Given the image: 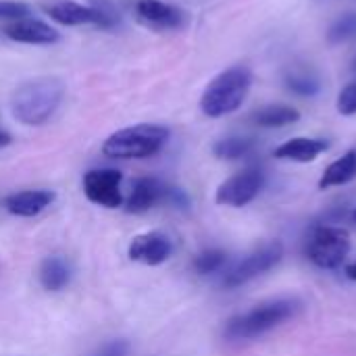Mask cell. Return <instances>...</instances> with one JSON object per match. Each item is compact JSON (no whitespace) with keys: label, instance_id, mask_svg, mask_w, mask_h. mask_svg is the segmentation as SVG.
I'll return each mask as SVG.
<instances>
[{"label":"cell","instance_id":"cell-11","mask_svg":"<svg viewBox=\"0 0 356 356\" xmlns=\"http://www.w3.org/2000/svg\"><path fill=\"white\" fill-rule=\"evenodd\" d=\"M2 33L13 42L35 44V46H48V44H54L60 40V33L52 25H48L40 19H29V17L4 25Z\"/></svg>","mask_w":356,"mask_h":356},{"label":"cell","instance_id":"cell-25","mask_svg":"<svg viewBox=\"0 0 356 356\" xmlns=\"http://www.w3.org/2000/svg\"><path fill=\"white\" fill-rule=\"evenodd\" d=\"M129 353V342H125V340H113V342H108V344H104L96 356H127Z\"/></svg>","mask_w":356,"mask_h":356},{"label":"cell","instance_id":"cell-6","mask_svg":"<svg viewBox=\"0 0 356 356\" xmlns=\"http://www.w3.org/2000/svg\"><path fill=\"white\" fill-rule=\"evenodd\" d=\"M284 259V244L280 240H271L267 244H263L261 248H257L254 252H250L248 257H244L240 263H236L223 277V288L227 290H236L248 282H252L254 277L271 271L273 267H277Z\"/></svg>","mask_w":356,"mask_h":356},{"label":"cell","instance_id":"cell-5","mask_svg":"<svg viewBox=\"0 0 356 356\" xmlns=\"http://www.w3.org/2000/svg\"><path fill=\"white\" fill-rule=\"evenodd\" d=\"M350 252V234L344 227L321 225L313 232L307 257L319 269H338Z\"/></svg>","mask_w":356,"mask_h":356},{"label":"cell","instance_id":"cell-13","mask_svg":"<svg viewBox=\"0 0 356 356\" xmlns=\"http://www.w3.org/2000/svg\"><path fill=\"white\" fill-rule=\"evenodd\" d=\"M56 194L50 190H23L4 198V209L15 217H35L54 202Z\"/></svg>","mask_w":356,"mask_h":356},{"label":"cell","instance_id":"cell-24","mask_svg":"<svg viewBox=\"0 0 356 356\" xmlns=\"http://www.w3.org/2000/svg\"><path fill=\"white\" fill-rule=\"evenodd\" d=\"M165 204L175 207L179 211H188L190 209V198L181 188L175 186H167V194H165Z\"/></svg>","mask_w":356,"mask_h":356},{"label":"cell","instance_id":"cell-3","mask_svg":"<svg viewBox=\"0 0 356 356\" xmlns=\"http://www.w3.org/2000/svg\"><path fill=\"white\" fill-rule=\"evenodd\" d=\"M171 131L156 123H138L111 134L102 144V154L108 159H148L159 154L169 142Z\"/></svg>","mask_w":356,"mask_h":356},{"label":"cell","instance_id":"cell-18","mask_svg":"<svg viewBox=\"0 0 356 356\" xmlns=\"http://www.w3.org/2000/svg\"><path fill=\"white\" fill-rule=\"evenodd\" d=\"M254 150V138L248 136H229L213 146V154L221 161H238Z\"/></svg>","mask_w":356,"mask_h":356},{"label":"cell","instance_id":"cell-4","mask_svg":"<svg viewBox=\"0 0 356 356\" xmlns=\"http://www.w3.org/2000/svg\"><path fill=\"white\" fill-rule=\"evenodd\" d=\"M298 311H300V302L296 298H277V300L257 305L248 313H242V315L229 319L225 325V336L229 340L259 338V336L280 327L288 319L296 317Z\"/></svg>","mask_w":356,"mask_h":356},{"label":"cell","instance_id":"cell-2","mask_svg":"<svg viewBox=\"0 0 356 356\" xmlns=\"http://www.w3.org/2000/svg\"><path fill=\"white\" fill-rule=\"evenodd\" d=\"M250 86H252V73L248 67L242 65L229 67L209 81L200 98V111L211 119L232 115L244 104Z\"/></svg>","mask_w":356,"mask_h":356},{"label":"cell","instance_id":"cell-29","mask_svg":"<svg viewBox=\"0 0 356 356\" xmlns=\"http://www.w3.org/2000/svg\"><path fill=\"white\" fill-rule=\"evenodd\" d=\"M353 217H355V221H356V211H355V213H353Z\"/></svg>","mask_w":356,"mask_h":356},{"label":"cell","instance_id":"cell-26","mask_svg":"<svg viewBox=\"0 0 356 356\" xmlns=\"http://www.w3.org/2000/svg\"><path fill=\"white\" fill-rule=\"evenodd\" d=\"M10 142H13V136H10V134H8L6 129H2V127H0V148L8 146Z\"/></svg>","mask_w":356,"mask_h":356},{"label":"cell","instance_id":"cell-22","mask_svg":"<svg viewBox=\"0 0 356 356\" xmlns=\"http://www.w3.org/2000/svg\"><path fill=\"white\" fill-rule=\"evenodd\" d=\"M336 108H338V113L344 115V117H353V115H356V79L340 90Z\"/></svg>","mask_w":356,"mask_h":356},{"label":"cell","instance_id":"cell-12","mask_svg":"<svg viewBox=\"0 0 356 356\" xmlns=\"http://www.w3.org/2000/svg\"><path fill=\"white\" fill-rule=\"evenodd\" d=\"M167 186L169 184L156 177H138L131 186V194L127 198L125 211L129 215H142L154 209L156 204H165Z\"/></svg>","mask_w":356,"mask_h":356},{"label":"cell","instance_id":"cell-17","mask_svg":"<svg viewBox=\"0 0 356 356\" xmlns=\"http://www.w3.org/2000/svg\"><path fill=\"white\" fill-rule=\"evenodd\" d=\"M298 119H300V113L288 104H269V106L254 113V123L259 127H267V129L286 127V125L296 123Z\"/></svg>","mask_w":356,"mask_h":356},{"label":"cell","instance_id":"cell-28","mask_svg":"<svg viewBox=\"0 0 356 356\" xmlns=\"http://www.w3.org/2000/svg\"><path fill=\"white\" fill-rule=\"evenodd\" d=\"M353 71H355V73H356V58H355V60H353Z\"/></svg>","mask_w":356,"mask_h":356},{"label":"cell","instance_id":"cell-27","mask_svg":"<svg viewBox=\"0 0 356 356\" xmlns=\"http://www.w3.org/2000/svg\"><path fill=\"white\" fill-rule=\"evenodd\" d=\"M346 277H348V280H353V282H356V261L346 267Z\"/></svg>","mask_w":356,"mask_h":356},{"label":"cell","instance_id":"cell-14","mask_svg":"<svg viewBox=\"0 0 356 356\" xmlns=\"http://www.w3.org/2000/svg\"><path fill=\"white\" fill-rule=\"evenodd\" d=\"M330 150V142L321 138H292L284 144H280L273 152L280 161H292V163H313L323 152Z\"/></svg>","mask_w":356,"mask_h":356},{"label":"cell","instance_id":"cell-16","mask_svg":"<svg viewBox=\"0 0 356 356\" xmlns=\"http://www.w3.org/2000/svg\"><path fill=\"white\" fill-rule=\"evenodd\" d=\"M71 282V267L63 257H48L40 267V284L48 292H60Z\"/></svg>","mask_w":356,"mask_h":356},{"label":"cell","instance_id":"cell-10","mask_svg":"<svg viewBox=\"0 0 356 356\" xmlns=\"http://www.w3.org/2000/svg\"><path fill=\"white\" fill-rule=\"evenodd\" d=\"M138 21L154 31L179 29L186 23V13L163 0H138L136 2Z\"/></svg>","mask_w":356,"mask_h":356},{"label":"cell","instance_id":"cell-7","mask_svg":"<svg viewBox=\"0 0 356 356\" xmlns=\"http://www.w3.org/2000/svg\"><path fill=\"white\" fill-rule=\"evenodd\" d=\"M265 186V173L259 167H246L238 171L236 175L227 177L215 194V202L221 207H234L242 209L250 204Z\"/></svg>","mask_w":356,"mask_h":356},{"label":"cell","instance_id":"cell-15","mask_svg":"<svg viewBox=\"0 0 356 356\" xmlns=\"http://www.w3.org/2000/svg\"><path fill=\"white\" fill-rule=\"evenodd\" d=\"M356 177V150H348L346 154H342L340 159H336L321 175L319 179V188L327 190V188H338V186H346Z\"/></svg>","mask_w":356,"mask_h":356},{"label":"cell","instance_id":"cell-1","mask_svg":"<svg viewBox=\"0 0 356 356\" xmlns=\"http://www.w3.org/2000/svg\"><path fill=\"white\" fill-rule=\"evenodd\" d=\"M65 83L56 77H38L21 83L10 98L13 117L29 127L44 125L60 106Z\"/></svg>","mask_w":356,"mask_h":356},{"label":"cell","instance_id":"cell-8","mask_svg":"<svg viewBox=\"0 0 356 356\" xmlns=\"http://www.w3.org/2000/svg\"><path fill=\"white\" fill-rule=\"evenodd\" d=\"M121 181L123 173L117 169H92L83 175V194L98 207L117 209L123 204Z\"/></svg>","mask_w":356,"mask_h":356},{"label":"cell","instance_id":"cell-23","mask_svg":"<svg viewBox=\"0 0 356 356\" xmlns=\"http://www.w3.org/2000/svg\"><path fill=\"white\" fill-rule=\"evenodd\" d=\"M29 15H31L29 4H25V2H10V0H0V19L15 23V21L27 19Z\"/></svg>","mask_w":356,"mask_h":356},{"label":"cell","instance_id":"cell-9","mask_svg":"<svg viewBox=\"0 0 356 356\" xmlns=\"http://www.w3.org/2000/svg\"><path fill=\"white\" fill-rule=\"evenodd\" d=\"M171 252H173V242L163 232L140 234L131 240V244L127 248V254L131 261L148 265V267L163 265L171 257Z\"/></svg>","mask_w":356,"mask_h":356},{"label":"cell","instance_id":"cell-20","mask_svg":"<svg viewBox=\"0 0 356 356\" xmlns=\"http://www.w3.org/2000/svg\"><path fill=\"white\" fill-rule=\"evenodd\" d=\"M286 86L292 94L302 96V98H311L315 94H319V79L309 73V71H290L286 75Z\"/></svg>","mask_w":356,"mask_h":356},{"label":"cell","instance_id":"cell-21","mask_svg":"<svg viewBox=\"0 0 356 356\" xmlns=\"http://www.w3.org/2000/svg\"><path fill=\"white\" fill-rule=\"evenodd\" d=\"M227 263V254L219 248H209V250H202L196 259H194V269L196 273L200 275H211V273H217L225 267Z\"/></svg>","mask_w":356,"mask_h":356},{"label":"cell","instance_id":"cell-19","mask_svg":"<svg viewBox=\"0 0 356 356\" xmlns=\"http://www.w3.org/2000/svg\"><path fill=\"white\" fill-rule=\"evenodd\" d=\"M356 40V13L340 15L327 29V44L340 46Z\"/></svg>","mask_w":356,"mask_h":356}]
</instances>
